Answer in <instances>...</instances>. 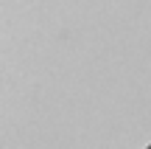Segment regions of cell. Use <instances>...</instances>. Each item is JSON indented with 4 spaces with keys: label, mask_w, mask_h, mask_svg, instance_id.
<instances>
[{
    "label": "cell",
    "mask_w": 151,
    "mask_h": 149,
    "mask_svg": "<svg viewBox=\"0 0 151 149\" xmlns=\"http://www.w3.org/2000/svg\"><path fill=\"white\" fill-rule=\"evenodd\" d=\"M148 149H151V146H148Z\"/></svg>",
    "instance_id": "1"
}]
</instances>
